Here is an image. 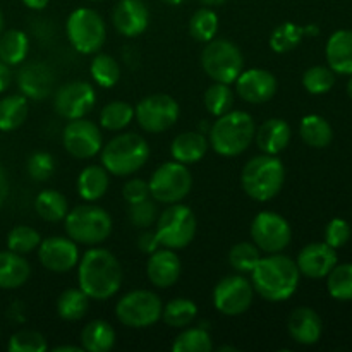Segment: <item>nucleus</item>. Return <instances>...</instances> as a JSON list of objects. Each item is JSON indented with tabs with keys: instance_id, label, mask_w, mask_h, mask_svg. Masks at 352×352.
I'll return each instance as SVG.
<instances>
[{
	"instance_id": "obj_1",
	"label": "nucleus",
	"mask_w": 352,
	"mask_h": 352,
	"mask_svg": "<svg viewBox=\"0 0 352 352\" xmlns=\"http://www.w3.org/2000/svg\"><path fill=\"white\" fill-rule=\"evenodd\" d=\"M78 287L91 301H107L122 287V265L116 254L102 246H91L78 263Z\"/></svg>"
},
{
	"instance_id": "obj_2",
	"label": "nucleus",
	"mask_w": 352,
	"mask_h": 352,
	"mask_svg": "<svg viewBox=\"0 0 352 352\" xmlns=\"http://www.w3.org/2000/svg\"><path fill=\"white\" fill-rule=\"evenodd\" d=\"M251 284L254 294L268 302H282L296 294L301 280L296 260L282 253L261 256L251 272Z\"/></svg>"
},
{
	"instance_id": "obj_3",
	"label": "nucleus",
	"mask_w": 352,
	"mask_h": 352,
	"mask_svg": "<svg viewBox=\"0 0 352 352\" xmlns=\"http://www.w3.org/2000/svg\"><path fill=\"white\" fill-rule=\"evenodd\" d=\"M256 122L244 110H229L215 117L208 129L210 148L222 157H239L254 141Z\"/></svg>"
},
{
	"instance_id": "obj_4",
	"label": "nucleus",
	"mask_w": 352,
	"mask_h": 352,
	"mask_svg": "<svg viewBox=\"0 0 352 352\" xmlns=\"http://www.w3.org/2000/svg\"><path fill=\"white\" fill-rule=\"evenodd\" d=\"M285 182V167L278 155L261 153L244 164L241 170L243 191L254 201H270L282 191Z\"/></svg>"
},
{
	"instance_id": "obj_5",
	"label": "nucleus",
	"mask_w": 352,
	"mask_h": 352,
	"mask_svg": "<svg viewBox=\"0 0 352 352\" xmlns=\"http://www.w3.org/2000/svg\"><path fill=\"white\" fill-rule=\"evenodd\" d=\"M100 158L110 175L129 177L144 167L150 158V146L141 134L120 133L107 144L103 143Z\"/></svg>"
},
{
	"instance_id": "obj_6",
	"label": "nucleus",
	"mask_w": 352,
	"mask_h": 352,
	"mask_svg": "<svg viewBox=\"0 0 352 352\" xmlns=\"http://www.w3.org/2000/svg\"><path fill=\"white\" fill-rule=\"evenodd\" d=\"M65 234L81 246H100L112 234L110 213L95 203H85L69 210L64 219Z\"/></svg>"
},
{
	"instance_id": "obj_7",
	"label": "nucleus",
	"mask_w": 352,
	"mask_h": 352,
	"mask_svg": "<svg viewBox=\"0 0 352 352\" xmlns=\"http://www.w3.org/2000/svg\"><path fill=\"white\" fill-rule=\"evenodd\" d=\"M65 34L78 54L95 55L107 41V24L95 9L78 7L65 21Z\"/></svg>"
},
{
	"instance_id": "obj_8",
	"label": "nucleus",
	"mask_w": 352,
	"mask_h": 352,
	"mask_svg": "<svg viewBox=\"0 0 352 352\" xmlns=\"http://www.w3.org/2000/svg\"><path fill=\"white\" fill-rule=\"evenodd\" d=\"M196 229L198 220L195 212L184 203L167 205L155 222V234L160 246L174 251L188 248L195 239Z\"/></svg>"
},
{
	"instance_id": "obj_9",
	"label": "nucleus",
	"mask_w": 352,
	"mask_h": 352,
	"mask_svg": "<svg viewBox=\"0 0 352 352\" xmlns=\"http://www.w3.org/2000/svg\"><path fill=\"white\" fill-rule=\"evenodd\" d=\"M201 67L212 81L234 85L244 71V55L234 41L213 38L201 52Z\"/></svg>"
},
{
	"instance_id": "obj_10",
	"label": "nucleus",
	"mask_w": 352,
	"mask_h": 352,
	"mask_svg": "<svg viewBox=\"0 0 352 352\" xmlns=\"http://www.w3.org/2000/svg\"><path fill=\"white\" fill-rule=\"evenodd\" d=\"M164 305L158 294L148 289H136L117 301L116 316L127 329H150L162 320Z\"/></svg>"
},
{
	"instance_id": "obj_11",
	"label": "nucleus",
	"mask_w": 352,
	"mask_h": 352,
	"mask_svg": "<svg viewBox=\"0 0 352 352\" xmlns=\"http://www.w3.org/2000/svg\"><path fill=\"white\" fill-rule=\"evenodd\" d=\"M150 196L162 205H174L186 199V196L192 189V175L188 165L170 160L157 167L151 174L150 181Z\"/></svg>"
},
{
	"instance_id": "obj_12",
	"label": "nucleus",
	"mask_w": 352,
	"mask_h": 352,
	"mask_svg": "<svg viewBox=\"0 0 352 352\" xmlns=\"http://www.w3.org/2000/svg\"><path fill=\"white\" fill-rule=\"evenodd\" d=\"M181 107L177 100L165 93H153L138 102L134 107V119L140 127L150 134H160L177 124Z\"/></svg>"
},
{
	"instance_id": "obj_13",
	"label": "nucleus",
	"mask_w": 352,
	"mask_h": 352,
	"mask_svg": "<svg viewBox=\"0 0 352 352\" xmlns=\"http://www.w3.org/2000/svg\"><path fill=\"white\" fill-rule=\"evenodd\" d=\"M250 232L251 241L256 244L258 250L267 254L282 253L292 239L291 223L285 217L272 210H265L254 217Z\"/></svg>"
},
{
	"instance_id": "obj_14",
	"label": "nucleus",
	"mask_w": 352,
	"mask_h": 352,
	"mask_svg": "<svg viewBox=\"0 0 352 352\" xmlns=\"http://www.w3.org/2000/svg\"><path fill=\"white\" fill-rule=\"evenodd\" d=\"M253 284L243 274L227 275L213 289V306L223 316L244 315L253 305Z\"/></svg>"
},
{
	"instance_id": "obj_15",
	"label": "nucleus",
	"mask_w": 352,
	"mask_h": 352,
	"mask_svg": "<svg viewBox=\"0 0 352 352\" xmlns=\"http://www.w3.org/2000/svg\"><path fill=\"white\" fill-rule=\"evenodd\" d=\"M62 143L71 157L88 160L102 151L103 134L93 120L81 117V119L67 120L62 131Z\"/></svg>"
},
{
	"instance_id": "obj_16",
	"label": "nucleus",
	"mask_w": 352,
	"mask_h": 352,
	"mask_svg": "<svg viewBox=\"0 0 352 352\" xmlns=\"http://www.w3.org/2000/svg\"><path fill=\"white\" fill-rule=\"evenodd\" d=\"M96 103V91L88 81H69L54 91V109L62 119L86 117Z\"/></svg>"
},
{
	"instance_id": "obj_17",
	"label": "nucleus",
	"mask_w": 352,
	"mask_h": 352,
	"mask_svg": "<svg viewBox=\"0 0 352 352\" xmlns=\"http://www.w3.org/2000/svg\"><path fill=\"white\" fill-rule=\"evenodd\" d=\"M79 244L69 236H52L41 239L38 246V260L45 270L52 274H67L79 263Z\"/></svg>"
},
{
	"instance_id": "obj_18",
	"label": "nucleus",
	"mask_w": 352,
	"mask_h": 352,
	"mask_svg": "<svg viewBox=\"0 0 352 352\" xmlns=\"http://www.w3.org/2000/svg\"><path fill=\"white\" fill-rule=\"evenodd\" d=\"M17 88L28 100L48 98L55 89V72L41 60H24L16 74Z\"/></svg>"
},
{
	"instance_id": "obj_19",
	"label": "nucleus",
	"mask_w": 352,
	"mask_h": 352,
	"mask_svg": "<svg viewBox=\"0 0 352 352\" xmlns=\"http://www.w3.org/2000/svg\"><path fill=\"white\" fill-rule=\"evenodd\" d=\"M236 93L241 100L251 105L267 103L277 95L278 82L277 78L267 69H244L239 78L234 81Z\"/></svg>"
},
{
	"instance_id": "obj_20",
	"label": "nucleus",
	"mask_w": 352,
	"mask_h": 352,
	"mask_svg": "<svg viewBox=\"0 0 352 352\" xmlns=\"http://www.w3.org/2000/svg\"><path fill=\"white\" fill-rule=\"evenodd\" d=\"M112 23L122 36L138 38L150 26V10L143 0H119L113 7Z\"/></svg>"
},
{
	"instance_id": "obj_21",
	"label": "nucleus",
	"mask_w": 352,
	"mask_h": 352,
	"mask_svg": "<svg viewBox=\"0 0 352 352\" xmlns=\"http://www.w3.org/2000/svg\"><path fill=\"white\" fill-rule=\"evenodd\" d=\"M182 272V263L174 250L158 248L151 254H148L146 277L155 287L168 289L175 285Z\"/></svg>"
},
{
	"instance_id": "obj_22",
	"label": "nucleus",
	"mask_w": 352,
	"mask_h": 352,
	"mask_svg": "<svg viewBox=\"0 0 352 352\" xmlns=\"http://www.w3.org/2000/svg\"><path fill=\"white\" fill-rule=\"evenodd\" d=\"M296 265L305 277L323 278L337 265V253L327 243H311L299 251Z\"/></svg>"
},
{
	"instance_id": "obj_23",
	"label": "nucleus",
	"mask_w": 352,
	"mask_h": 352,
	"mask_svg": "<svg viewBox=\"0 0 352 352\" xmlns=\"http://www.w3.org/2000/svg\"><path fill=\"white\" fill-rule=\"evenodd\" d=\"M287 330L294 342L301 344V346H313L322 337L323 323L315 309L301 306L289 315Z\"/></svg>"
},
{
	"instance_id": "obj_24",
	"label": "nucleus",
	"mask_w": 352,
	"mask_h": 352,
	"mask_svg": "<svg viewBox=\"0 0 352 352\" xmlns=\"http://www.w3.org/2000/svg\"><path fill=\"white\" fill-rule=\"evenodd\" d=\"M292 138V131L289 122H285L280 117L268 119L256 127L254 133V143L260 148L261 153L267 155H280L289 146Z\"/></svg>"
},
{
	"instance_id": "obj_25",
	"label": "nucleus",
	"mask_w": 352,
	"mask_h": 352,
	"mask_svg": "<svg viewBox=\"0 0 352 352\" xmlns=\"http://www.w3.org/2000/svg\"><path fill=\"white\" fill-rule=\"evenodd\" d=\"M210 150V141L201 131H184L170 144L172 160L184 165L198 164Z\"/></svg>"
},
{
	"instance_id": "obj_26",
	"label": "nucleus",
	"mask_w": 352,
	"mask_h": 352,
	"mask_svg": "<svg viewBox=\"0 0 352 352\" xmlns=\"http://www.w3.org/2000/svg\"><path fill=\"white\" fill-rule=\"evenodd\" d=\"M329 67L337 74H352V31L339 30L329 38L325 47Z\"/></svg>"
},
{
	"instance_id": "obj_27",
	"label": "nucleus",
	"mask_w": 352,
	"mask_h": 352,
	"mask_svg": "<svg viewBox=\"0 0 352 352\" xmlns=\"http://www.w3.org/2000/svg\"><path fill=\"white\" fill-rule=\"evenodd\" d=\"M31 275V267L24 254L14 251H0V289L14 291L23 287Z\"/></svg>"
},
{
	"instance_id": "obj_28",
	"label": "nucleus",
	"mask_w": 352,
	"mask_h": 352,
	"mask_svg": "<svg viewBox=\"0 0 352 352\" xmlns=\"http://www.w3.org/2000/svg\"><path fill=\"white\" fill-rule=\"evenodd\" d=\"M110 174L103 165H88L78 175L76 189L86 203H95L109 192Z\"/></svg>"
},
{
	"instance_id": "obj_29",
	"label": "nucleus",
	"mask_w": 352,
	"mask_h": 352,
	"mask_svg": "<svg viewBox=\"0 0 352 352\" xmlns=\"http://www.w3.org/2000/svg\"><path fill=\"white\" fill-rule=\"evenodd\" d=\"M117 333L105 320H93L81 330V347L86 352H109L113 349Z\"/></svg>"
},
{
	"instance_id": "obj_30",
	"label": "nucleus",
	"mask_w": 352,
	"mask_h": 352,
	"mask_svg": "<svg viewBox=\"0 0 352 352\" xmlns=\"http://www.w3.org/2000/svg\"><path fill=\"white\" fill-rule=\"evenodd\" d=\"M30 54V38L21 30H9L0 34V60L16 67L28 58Z\"/></svg>"
},
{
	"instance_id": "obj_31",
	"label": "nucleus",
	"mask_w": 352,
	"mask_h": 352,
	"mask_svg": "<svg viewBox=\"0 0 352 352\" xmlns=\"http://www.w3.org/2000/svg\"><path fill=\"white\" fill-rule=\"evenodd\" d=\"M301 140L311 148H327L333 140V129L329 120L316 113H309L301 119L299 124Z\"/></svg>"
},
{
	"instance_id": "obj_32",
	"label": "nucleus",
	"mask_w": 352,
	"mask_h": 352,
	"mask_svg": "<svg viewBox=\"0 0 352 352\" xmlns=\"http://www.w3.org/2000/svg\"><path fill=\"white\" fill-rule=\"evenodd\" d=\"M30 105L24 95H7L0 100V131L10 133L26 122Z\"/></svg>"
},
{
	"instance_id": "obj_33",
	"label": "nucleus",
	"mask_w": 352,
	"mask_h": 352,
	"mask_svg": "<svg viewBox=\"0 0 352 352\" xmlns=\"http://www.w3.org/2000/svg\"><path fill=\"white\" fill-rule=\"evenodd\" d=\"M34 210L45 222H62L69 212V201L57 189H43L34 198Z\"/></svg>"
},
{
	"instance_id": "obj_34",
	"label": "nucleus",
	"mask_w": 352,
	"mask_h": 352,
	"mask_svg": "<svg viewBox=\"0 0 352 352\" xmlns=\"http://www.w3.org/2000/svg\"><path fill=\"white\" fill-rule=\"evenodd\" d=\"M91 299L79 287L65 289L57 299V315L64 322H79L86 316Z\"/></svg>"
},
{
	"instance_id": "obj_35",
	"label": "nucleus",
	"mask_w": 352,
	"mask_h": 352,
	"mask_svg": "<svg viewBox=\"0 0 352 352\" xmlns=\"http://www.w3.org/2000/svg\"><path fill=\"white\" fill-rule=\"evenodd\" d=\"M120 74H122V69H120L119 60L112 55L102 54V52L93 55L91 64H89V76L100 88H113L120 81Z\"/></svg>"
},
{
	"instance_id": "obj_36",
	"label": "nucleus",
	"mask_w": 352,
	"mask_h": 352,
	"mask_svg": "<svg viewBox=\"0 0 352 352\" xmlns=\"http://www.w3.org/2000/svg\"><path fill=\"white\" fill-rule=\"evenodd\" d=\"M134 120V107L124 100L109 102L100 112V126L102 129L117 133L129 126Z\"/></svg>"
},
{
	"instance_id": "obj_37",
	"label": "nucleus",
	"mask_w": 352,
	"mask_h": 352,
	"mask_svg": "<svg viewBox=\"0 0 352 352\" xmlns=\"http://www.w3.org/2000/svg\"><path fill=\"white\" fill-rule=\"evenodd\" d=\"M198 316V306L188 298H175L164 306L162 320L172 329H186Z\"/></svg>"
},
{
	"instance_id": "obj_38",
	"label": "nucleus",
	"mask_w": 352,
	"mask_h": 352,
	"mask_svg": "<svg viewBox=\"0 0 352 352\" xmlns=\"http://www.w3.org/2000/svg\"><path fill=\"white\" fill-rule=\"evenodd\" d=\"M220 19L213 7H205L196 10L189 19V34L199 43H208L219 33Z\"/></svg>"
},
{
	"instance_id": "obj_39",
	"label": "nucleus",
	"mask_w": 352,
	"mask_h": 352,
	"mask_svg": "<svg viewBox=\"0 0 352 352\" xmlns=\"http://www.w3.org/2000/svg\"><path fill=\"white\" fill-rule=\"evenodd\" d=\"M174 352H210L213 351L212 336L203 327H186L172 342Z\"/></svg>"
},
{
	"instance_id": "obj_40",
	"label": "nucleus",
	"mask_w": 352,
	"mask_h": 352,
	"mask_svg": "<svg viewBox=\"0 0 352 352\" xmlns=\"http://www.w3.org/2000/svg\"><path fill=\"white\" fill-rule=\"evenodd\" d=\"M306 31L305 26H299V24L291 23H282L272 31L270 34V48L275 52V54H287V52H292L305 38Z\"/></svg>"
},
{
	"instance_id": "obj_41",
	"label": "nucleus",
	"mask_w": 352,
	"mask_h": 352,
	"mask_svg": "<svg viewBox=\"0 0 352 352\" xmlns=\"http://www.w3.org/2000/svg\"><path fill=\"white\" fill-rule=\"evenodd\" d=\"M203 103H205L206 112L212 117H220L232 110L234 107V89L232 85L226 82H215L210 86L203 95Z\"/></svg>"
},
{
	"instance_id": "obj_42",
	"label": "nucleus",
	"mask_w": 352,
	"mask_h": 352,
	"mask_svg": "<svg viewBox=\"0 0 352 352\" xmlns=\"http://www.w3.org/2000/svg\"><path fill=\"white\" fill-rule=\"evenodd\" d=\"M261 258V251L258 250L256 244L253 241H243V243H237L230 248L229 251V263L237 274L250 275L253 272V268L256 267V263Z\"/></svg>"
},
{
	"instance_id": "obj_43",
	"label": "nucleus",
	"mask_w": 352,
	"mask_h": 352,
	"mask_svg": "<svg viewBox=\"0 0 352 352\" xmlns=\"http://www.w3.org/2000/svg\"><path fill=\"white\" fill-rule=\"evenodd\" d=\"M327 289L337 301H352V263L336 265L327 275Z\"/></svg>"
},
{
	"instance_id": "obj_44",
	"label": "nucleus",
	"mask_w": 352,
	"mask_h": 352,
	"mask_svg": "<svg viewBox=\"0 0 352 352\" xmlns=\"http://www.w3.org/2000/svg\"><path fill=\"white\" fill-rule=\"evenodd\" d=\"M41 243V236L36 229L30 226H16L7 234V250L19 254L33 253Z\"/></svg>"
},
{
	"instance_id": "obj_45",
	"label": "nucleus",
	"mask_w": 352,
	"mask_h": 352,
	"mask_svg": "<svg viewBox=\"0 0 352 352\" xmlns=\"http://www.w3.org/2000/svg\"><path fill=\"white\" fill-rule=\"evenodd\" d=\"M336 85V72L325 65H313L302 74V86L311 95H325Z\"/></svg>"
},
{
	"instance_id": "obj_46",
	"label": "nucleus",
	"mask_w": 352,
	"mask_h": 352,
	"mask_svg": "<svg viewBox=\"0 0 352 352\" xmlns=\"http://www.w3.org/2000/svg\"><path fill=\"white\" fill-rule=\"evenodd\" d=\"M9 352H47L48 342L36 330H19L7 342Z\"/></svg>"
},
{
	"instance_id": "obj_47",
	"label": "nucleus",
	"mask_w": 352,
	"mask_h": 352,
	"mask_svg": "<svg viewBox=\"0 0 352 352\" xmlns=\"http://www.w3.org/2000/svg\"><path fill=\"white\" fill-rule=\"evenodd\" d=\"M158 213L160 212H158L157 201L148 198L144 201L129 205V208H127V219H129L131 226L138 227V229H150L157 222Z\"/></svg>"
},
{
	"instance_id": "obj_48",
	"label": "nucleus",
	"mask_w": 352,
	"mask_h": 352,
	"mask_svg": "<svg viewBox=\"0 0 352 352\" xmlns=\"http://www.w3.org/2000/svg\"><path fill=\"white\" fill-rule=\"evenodd\" d=\"M28 174L33 181L45 182L54 175L55 172V158L54 155L48 151H34L30 158H28Z\"/></svg>"
},
{
	"instance_id": "obj_49",
	"label": "nucleus",
	"mask_w": 352,
	"mask_h": 352,
	"mask_svg": "<svg viewBox=\"0 0 352 352\" xmlns=\"http://www.w3.org/2000/svg\"><path fill=\"white\" fill-rule=\"evenodd\" d=\"M351 239V226L342 219L330 220L325 229V243L333 250L346 246Z\"/></svg>"
},
{
	"instance_id": "obj_50",
	"label": "nucleus",
	"mask_w": 352,
	"mask_h": 352,
	"mask_svg": "<svg viewBox=\"0 0 352 352\" xmlns=\"http://www.w3.org/2000/svg\"><path fill=\"white\" fill-rule=\"evenodd\" d=\"M122 198L126 199L127 205H134V203L144 201V199L151 198L150 196V186L144 179H129L122 188Z\"/></svg>"
},
{
	"instance_id": "obj_51",
	"label": "nucleus",
	"mask_w": 352,
	"mask_h": 352,
	"mask_svg": "<svg viewBox=\"0 0 352 352\" xmlns=\"http://www.w3.org/2000/svg\"><path fill=\"white\" fill-rule=\"evenodd\" d=\"M138 248H140L144 254H151L153 251H157L158 248H162L160 243H158L155 230L144 229L143 234L138 237Z\"/></svg>"
},
{
	"instance_id": "obj_52",
	"label": "nucleus",
	"mask_w": 352,
	"mask_h": 352,
	"mask_svg": "<svg viewBox=\"0 0 352 352\" xmlns=\"http://www.w3.org/2000/svg\"><path fill=\"white\" fill-rule=\"evenodd\" d=\"M12 67L7 64H3L2 60H0V93L7 91L10 86V82H12Z\"/></svg>"
},
{
	"instance_id": "obj_53",
	"label": "nucleus",
	"mask_w": 352,
	"mask_h": 352,
	"mask_svg": "<svg viewBox=\"0 0 352 352\" xmlns=\"http://www.w3.org/2000/svg\"><path fill=\"white\" fill-rule=\"evenodd\" d=\"M9 189V177H7V172L3 170V167L0 165V208H2L3 203L7 201Z\"/></svg>"
},
{
	"instance_id": "obj_54",
	"label": "nucleus",
	"mask_w": 352,
	"mask_h": 352,
	"mask_svg": "<svg viewBox=\"0 0 352 352\" xmlns=\"http://www.w3.org/2000/svg\"><path fill=\"white\" fill-rule=\"evenodd\" d=\"M21 2H23L28 9L40 12V10L47 9L48 3H50V0H21Z\"/></svg>"
},
{
	"instance_id": "obj_55",
	"label": "nucleus",
	"mask_w": 352,
	"mask_h": 352,
	"mask_svg": "<svg viewBox=\"0 0 352 352\" xmlns=\"http://www.w3.org/2000/svg\"><path fill=\"white\" fill-rule=\"evenodd\" d=\"M54 352H82L81 346H69V344H64V346L54 347Z\"/></svg>"
},
{
	"instance_id": "obj_56",
	"label": "nucleus",
	"mask_w": 352,
	"mask_h": 352,
	"mask_svg": "<svg viewBox=\"0 0 352 352\" xmlns=\"http://www.w3.org/2000/svg\"><path fill=\"white\" fill-rule=\"evenodd\" d=\"M199 2H201L205 7H219L222 6V3H226L227 0H199Z\"/></svg>"
},
{
	"instance_id": "obj_57",
	"label": "nucleus",
	"mask_w": 352,
	"mask_h": 352,
	"mask_svg": "<svg viewBox=\"0 0 352 352\" xmlns=\"http://www.w3.org/2000/svg\"><path fill=\"white\" fill-rule=\"evenodd\" d=\"M162 2L167 3V6H182L186 0H162Z\"/></svg>"
},
{
	"instance_id": "obj_58",
	"label": "nucleus",
	"mask_w": 352,
	"mask_h": 352,
	"mask_svg": "<svg viewBox=\"0 0 352 352\" xmlns=\"http://www.w3.org/2000/svg\"><path fill=\"white\" fill-rule=\"evenodd\" d=\"M217 351H220V352H223V351H237V347H234V346H222V347H219V349Z\"/></svg>"
},
{
	"instance_id": "obj_59",
	"label": "nucleus",
	"mask_w": 352,
	"mask_h": 352,
	"mask_svg": "<svg viewBox=\"0 0 352 352\" xmlns=\"http://www.w3.org/2000/svg\"><path fill=\"white\" fill-rule=\"evenodd\" d=\"M347 95H349L351 100H352V74H351L349 82H347Z\"/></svg>"
},
{
	"instance_id": "obj_60",
	"label": "nucleus",
	"mask_w": 352,
	"mask_h": 352,
	"mask_svg": "<svg viewBox=\"0 0 352 352\" xmlns=\"http://www.w3.org/2000/svg\"><path fill=\"white\" fill-rule=\"evenodd\" d=\"M3 24H6V21H3V14H2V10H0V34L3 33Z\"/></svg>"
},
{
	"instance_id": "obj_61",
	"label": "nucleus",
	"mask_w": 352,
	"mask_h": 352,
	"mask_svg": "<svg viewBox=\"0 0 352 352\" xmlns=\"http://www.w3.org/2000/svg\"><path fill=\"white\" fill-rule=\"evenodd\" d=\"M89 2H102V0H89Z\"/></svg>"
}]
</instances>
